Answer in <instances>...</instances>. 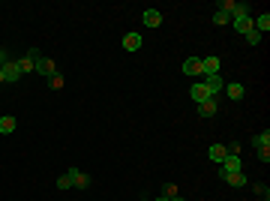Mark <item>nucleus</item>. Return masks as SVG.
<instances>
[{
  "mask_svg": "<svg viewBox=\"0 0 270 201\" xmlns=\"http://www.w3.org/2000/svg\"><path fill=\"white\" fill-rule=\"evenodd\" d=\"M252 27H255L258 33H267V30H270V15H267V12H261L255 21H252Z\"/></svg>",
  "mask_w": 270,
  "mask_h": 201,
  "instance_id": "obj_15",
  "label": "nucleus"
},
{
  "mask_svg": "<svg viewBox=\"0 0 270 201\" xmlns=\"http://www.w3.org/2000/svg\"><path fill=\"white\" fill-rule=\"evenodd\" d=\"M183 75H189V78L201 75V57H189V60L183 63Z\"/></svg>",
  "mask_w": 270,
  "mask_h": 201,
  "instance_id": "obj_8",
  "label": "nucleus"
},
{
  "mask_svg": "<svg viewBox=\"0 0 270 201\" xmlns=\"http://www.w3.org/2000/svg\"><path fill=\"white\" fill-rule=\"evenodd\" d=\"M255 153H258L261 162H270V150H255Z\"/></svg>",
  "mask_w": 270,
  "mask_h": 201,
  "instance_id": "obj_24",
  "label": "nucleus"
},
{
  "mask_svg": "<svg viewBox=\"0 0 270 201\" xmlns=\"http://www.w3.org/2000/svg\"><path fill=\"white\" fill-rule=\"evenodd\" d=\"M156 201H168V198H162V195H159V198H156Z\"/></svg>",
  "mask_w": 270,
  "mask_h": 201,
  "instance_id": "obj_28",
  "label": "nucleus"
},
{
  "mask_svg": "<svg viewBox=\"0 0 270 201\" xmlns=\"http://www.w3.org/2000/svg\"><path fill=\"white\" fill-rule=\"evenodd\" d=\"M189 93H192V102H198V105H201L204 99H210V90L204 87V81H195V84L189 87Z\"/></svg>",
  "mask_w": 270,
  "mask_h": 201,
  "instance_id": "obj_4",
  "label": "nucleus"
},
{
  "mask_svg": "<svg viewBox=\"0 0 270 201\" xmlns=\"http://www.w3.org/2000/svg\"><path fill=\"white\" fill-rule=\"evenodd\" d=\"M9 132H15V117L3 114V117H0V135H9Z\"/></svg>",
  "mask_w": 270,
  "mask_h": 201,
  "instance_id": "obj_14",
  "label": "nucleus"
},
{
  "mask_svg": "<svg viewBox=\"0 0 270 201\" xmlns=\"http://www.w3.org/2000/svg\"><path fill=\"white\" fill-rule=\"evenodd\" d=\"M228 21H231V18H228L225 12H216V15H213V24H228Z\"/></svg>",
  "mask_w": 270,
  "mask_h": 201,
  "instance_id": "obj_22",
  "label": "nucleus"
},
{
  "mask_svg": "<svg viewBox=\"0 0 270 201\" xmlns=\"http://www.w3.org/2000/svg\"><path fill=\"white\" fill-rule=\"evenodd\" d=\"M6 60H9V57H6V51H3V48H0V66H3Z\"/></svg>",
  "mask_w": 270,
  "mask_h": 201,
  "instance_id": "obj_25",
  "label": "nucleus"
},
{
  "mask_svg": "<svg viewBox=\"0 0 270 201\" xmlns=\"http://www.w3.org/2000/svg\"><path fill=\"white\" fill-rule=\"evenodd\" d=\"M204 87L210 90V96H216V93L225 87V78L219 75V72H216V75H204Z\"/></svg>",
  "mask_w": 270,
  "mask_h": 201,
  "instance_id": "obj_3",
  "label": "nucleus"
},
{
  "mask_svg": "<svg viewBox=\"0 0 270 201\" xmlns=\"http://www.w3.org/2000/svg\"><path fill=\"white\" fill-rule=\"evenodd\" d=\"M255 195H264V198H270V189H267L264 183H258V186H255Z\"/></svg>",
  "mask_w": 270,
  "mask_h": 201,
  "instance_id": "obj_23",
  "label": "nucleus"
},
{
  "mask_svg": "<svg viewBox=\"0 0 270 201\" xmlns=\"http://www.w3.org/2000/svg\"><path fill=\"white\" fill-rule=\"evenodd\" d=\"M219 72V57H201V75H216Z\"/></svg>",
  "mask_w": 270,
  "mask_h": 201,
  "instance_id": "obj_9",
  "label": "nucleus"
},
{
  "mask_svg": "<svg viewBox=\"0 0 270 201\" xmlns=\"http://www.w3.org/2000/svg\"><path fill=\"white\" fill-rule=\"evenodd\" d=\"M222 177H225V183H228V186H243V183H246L243 171H234V174H222Z\"/></svg>",
  "mask_w": 270,
  "mask_h": 201,
  "instance_id": "obj_17",
  "label": "nucleus"
},
{
  "mask_svg": "<svg viewBox=\"0 0 270 201\" xmlns=\"http://www.w3.org/2000/svg\"><path fill=\"white\" fill-rule=\"evenodd\" d=\"M0 84H6V78H3V72H0Z\"/></svg>",
  "mask_w": 270,
  "mask_h": 201,
  "instance_id": "obj_27",
  "label": "nucleus"
},
{
  "mask_svg": "<svg viewBox=\"0 0 270 201\" xmlns=\"http://www.w3.org/2000/svg\"><path fill=\"white\" fill-rule=\"evenodd\" d=\"M48 81H51V87H54V90H60V87H63V84H66V78H63V75H60V72H57V75H51V78H48Z\"/></svg>",
  "mask_w": 270,
  "mask_h": 201,
  "instance_id": "obj_19",
  "label": "nucleus"
},
{
  "mask_svg": "<svg viewBox=\"0 0 270 201\" xmlns=\"http://www.w3.org/2000/svg\"><path fill=\"white\" fill-rule=\"evenodd\" d=\"M168 201H186V198H180V195H174V198H168Z\"/></svg>",
  "mask_w": 270,
  "mask_h": 201,
  "instance_id": "obj_26",
  "label": "nucleus"
},
{
  "mask_svg": "<svg viewBox=\"0 0 270 201\" xmlns=\"http://www.w3.org/2000/svg\"><path fill=\"white\" fill-rule=\"evenodd\" d=\"M0 72H3L6 84H12V81H18V78H21V69H18V63H15V60H6L3 66H0Z\"/></svg>",
  "mask_w": 270,
  "mask_h": 201,
  "instance_id": "obj_2",
  "label": "nucleus"
},
{
  "mask_svg": "<svg viewBox=\"0 0 270 201\" xmlns=\"http://www.w3.org/2000/svg\"><path fill=\"white\" fill-rule=\"evenodd\" d=\"M69 177H72V186L75 189H87L90 186V177L84 171H78V168H69Z\"/></svg>",
  "mask_w": 270,
  "mask_h": 201,
  "instance_id": "obj_6",
  "label": "nucleus"
},
{
  "mask_svg": "<svg viewBox=\"0 0 270 201\" xmlns=\"http://www.w3.org/2000/svg\"><path fill=\"white\" fill-rule=\"evenodd\" d=\"M72 186V177H69V171L63 174V177H57V189H69Z\"/></svg>",
  "mask_w": 270,
  "mask_h": 201,
  "instance_id": "obj_20",
  "label": "nucleus"
},
{
  "mask_svg": "<svg viewBox=\"0 0 270 201\" xmlns=\"http://www.w3.org/2000/svg\"><path fill=\"white\" fill-rule=\"evenodd\" d=\"M198 114H201V117H213L216 114V96H210V99H204L201 105H198Z\"/></svg>",
  "mask_w": 270,
  "mask_h": 201,
  "instance_id": "obj_12",
  "label": "nucleus"
},
{
  "mask_svg": "<svg viewBox=\"0 0 270 201\" xmlns=\"http://www.w3.org/2000/svg\"><path fill=\"white\" fill-rule=\"evenodd\" d=\"M246 42H249V45H258V42H261V33H258L255 27H252V30L246 33Z\"/></svg>",
  "mask_w": 270,
  "mask_h": 201,
  "instance_id": "obj_18",
  "label": "nucleus"
},
{
  "mask_svg": "<svg viewBox=\"0 0 270 201\" xmlns=\"http://www.w3.org/2000/svg\"><path fill=\"white\" fill-rule=\"evenodd\" d=\"M225 93H228L231 99H243L246 90H243V84H240V81H231V84H225Z\"/></svg>",
  "mask_w": 270,
  "mask_h": 201,
  "instance_id": "obj_13",
  "label": "nucleus"
},
{
  "mask_svg": "<svg viewBox=\"0 0 270 201\" xmlns=\"http://www.w3.org/2000/svg\"><path fill=\"white\" fill-rule=\"evenodd\" d=\"M36 72H39L42 78H51V75H57V66H54V60L51 57H36V66H33Z\"/></svg>",
  "mask_w": 270,
  "mask_h": 201,
  "instance_id": "obj_1",
  "label": "nucleus"
},
{
  "mask_svg": "<svg viewBox=\"0 0 270 201\" xmlns=\"http://www.w3.org/2000/svg\"><path fill=\"white\" fill-rule=\"evenodd\" d=\"M141 42H144L141 33H126V36H123V48H126V51H138Z\"/></svg>",
  "mask_w": 270,
  "mask_h": 201,
  "instance_id": "obj_11",
  "label": "nucleus"
},
{
  "mask_svg": "<svg viewBox=\"0 0 270 201\" xmlns=\"http://www.w3.org/2000/svg\"><path fill=\"white\" fill-rule=\"evenodd\" d=\"M207 156H210V162H216V165H219V162H222V159L228 156V147H225V144H210Z\"/></svg>",
  "mask_w": 270,
  "mask_h": 201,
  "instance_id": "obj_7",
  "label": "nucleus"
},
{
  "mask_svg": "<svg viewBox=\"0 0 270 201\" xmlns=\"http://www.w3.org/2000/svg\"><path fill=\"white\" fill-rule=\"evenodd\" d=\"M177 195V186L174 183H165V186H162V198H174Z\"/></svg>",
  "mask_w": 270,
  "mask_h": 201,
  "instance_id": "obj_21",
  "label": "nucleus"
},
{
  "mask_svg": "<svg viewBox=\"0 0 270 201\" xmlns=\"http://www.w3.org/2000/svg\"><path fill=\"white\" fill-rule=\"evenodd\" d=\"M162 24V12L159 9H144V27H159Z\"/></svg>",
  "mask_w": 270,
  "mask_h": 201,
  "instance_id": "obj_10",
  "label": "nucleus"
},
{
  "mask_svg": "<svg viewBox=\"0 0 270 201\" xmlns=\"http://www.w3.org/2000/svg\"><path fill=\"white\" fill-rule=\"evenodd\" d=\"M231 24H234V30H237V33H249L252 30V18H249V12L246 15H234Z\"/></svg>",
  "mask_w": 270,
  "mask_h": 201,
  "instance_id": "obj_5",
  "label": "nucleus"
},
{
  "mask_svg": "<svg viewBox=\"0 0 270 201\" xmlns=\"http://www.w3.org/2000/svg\"><path fill=\"white\" fill-rule=\"evenodd\" d=\"M252 144H255V150H270V132L264 129L261 135H255V138H252Z\"/></svg>",
  "mask_w": 270,
  "mask_h": 201,
  "instance_id": "obj_16",
  "label": "nucleus"
}]
</instances>
